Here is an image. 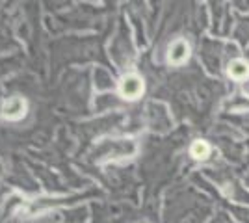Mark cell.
Segmentation results:
<instances>
[{
    "label": "cell",
    "instance_id": "cell-5",
    "mask_svg": "<svg viewBox=\"0 0 249 223\" xmlns=\"http://www.w3.org/2000/svg\"><path fill=\"white\" fill-rule=\"evenodd\" d=\"M208 154H210V147L205 141H194V145H192V156L194 158H207Z\"/></svg>",
    "mask_w": 249,
    "mask_h": 223
},
{
    "label": "cell",
    "instance_id": "cell-4",
    "mask_svg": "<svg viewBox=\"0 0 249 223\" xmlns=\"http://www.w3.org/2000/svg\"><path fill=\"white\" fill-rule=\"evenodd\" d=\"M229 74H231L234 80H244V78H248V74H249L248 64L242 62V60L232 62V64L229 65Z\"/></svg>",
    "mask_w": 249,
    "mask_h": 223
},
{
    "label": "cell",
    "instance_id": "cell-1",
    "mask_svg": "<svg viewBox=\"0 0 249 223\" xmlns=\"http://www.w3.org/2000/svg\"><path fill=\"white\" fill-rule=\"evenodd\" d=\"M143 93V82H142V78L140 76H136V74H128V76H124L123 82H121V95L124 99H138V97Z\"/></svg>",
    "mask_w": 249,
    "mask_h": 223
},
{
    "label": "cell",
    "instance_id": "cell-3",
    "mask_svg": "<svg viewBox=\"0 0 249 223\" xmlns=\"http://www.w3.org/2000/svg\"><path fill=\"white\" fill-rule=\"evenodd\" d=\"M188 54H190V49L184 41H175L169 49V64L173 65H180L188 60Z\"/></svg>",
    "mask_w": 249,
    "mask_h": 223
},
{
    "label": "cell",
    "instance_id": "cell-2",
    "mask_svg": "<svg viewBox=\"0 0 249 223\" xmlns=\"http://www.w3.org/2000/svg\"><path fill=\"white\" fill-rule=\"evenodd\" d=\"M26 114V101L22 97H11L2 106V116L6 119H21Z\"/></svg>",
    "mask_w": 249,
    "mask_h": 223
}]
</instances>
